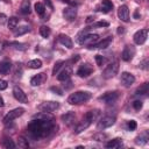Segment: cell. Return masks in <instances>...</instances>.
<instances>
[{
    "label": "cell",
    "instance_id": "obj_1",
    "mask_svg": "<svg viewBox=\"0 0 149 149\" xmlns=\"http://www.w3.org/2000/svg\"><path fill=\"white\" fill-rule=\"evenodd\" d=\"M57 130V125L54 122V119L51 120H43V119H36L28 123L27 132L28 135L34 140H40L44 137H49Z\"/></svg>",
    "mask_w": 149,
    "mask_h": 149
},
{
    "label": "cell",
    "instance_id": "obj_2",
    "mask_svg": "<svg viewBox=\"0 0 149 149\" xmlns=\"http://www.w3.org/2000/svg\"><path fill=\"white\" fill-rule=\"evenodd\" d=\"M91 92L88 91H77L74 93H71L68 98V102L70 105H80L91 99Z\"/></svg>",
    "mask_w": 149,
    "mask_h": 149
},
{
    "label": "cell",
    "instance_id": "obj_3",
    "mask_svg": "<svg viewBox=\"0 0 149 149\" xmlns=\"http://www.w3.org/2000/svg\"><path fill=\"white\" fill-rule=\"evenodd\" d=\"M99 41V35L98 34H86L84 30L80 31L77 35V42L80 45H87L91 47L94 43H97Z\"/></svg>",
    "mask_w": 149,
    "mask_h": 149
},
{
    "label": "cell",
    "instance_id": "obj_4",
    "mask_svg": "<svg viewBox=\"0 0 149 149\" xmlns=\"http://www.w3.org/2000/svg\"><path fill=\"white\" fill-rule=\"evenodd\" d=\"M118 71H119V62L115 61L113 63H109L105 68V70L102 71V77L105 79H111V78L115 77V74L118 73Z\"/></svg>",
    "mask_w": 149,
    "mask_h": 149
},
{
    "label": "cell",
    "instance_id": "obj_5",
    "mask_svg": "<svg viewBox=\"0 0 149 149\" xmlns=\"http://www.w3.org/2000/svg\"><path fill=\"white\" fill-rule=\"evenodd\" d=\"M23 113H24V108H22V107L14 108V109L9 111V112L3 116V120H2V121H3V123H5V125L10 123L13 120L17 119V118H19V116H21Z\"/></svg>",
    "mask_w": 149,
    "mask_h": 149
},
{
    "label": "cell",
    "instance_id": "obj_6",
    "mask_svg": "<svg viewBox=\"0 0 149 149\" xmlns=\"http://www.w3.org/2000/svg\"><path fill=\"white\" fill-rule=\"evenodd\" d=\"M119 97H120V94L118 91H109V92H106L105 94L100 95L99 100L105 104H113L119 99Z\"/></svg>",
    "mask_w": 149,
    "mask_h": 149
},
{
    "label": "cell",
    "instance_id": "obj_7",
    "mask_svg": "<svg viewBox=\"0 0 149 149\" xmlns=\"http://www.w3.org/2000/svg\"><path fill=\"white\" fill-rule=\"evenodd\" d=\"M115 123V116H112V115H105L102 116L99 121H98V129H106V128H109L111 126H113Z\"/></svg>",
    "mask_w": 149,
    "mask_h": 149
},
{
    "label": "cell",
    "instance_id": "obj_8",
    "mask_svg": "<svg viewBox=\"0 0 149 149\" xmlns=\"http://www.w3.org/2000/svg\"><path fill=\"white\" fill-rule=\"evenodd\" d=\"M147 37H148V29L144 28V29H140L137 30L134 36H133V40H134V43L137 44V45H142L146 43L147 41Z\"/></svg>",
    "mask_w": 149,
    "mask_h": 149
},
{
    "label": "cell",
    "instance_id": "obj_9",
    "mask_svg": "<svg viewBox=\"0 0 149 149\" xmlns=\"http://www.w3.org/2000/svg\"><path fill=\"white\" fill-rule=\"evenodd\" d=\"M58 107H59V102H58V101H44V102H42L41 105H38L37 108H38L41 112L51 113V112L56 111Z\"/></svg>",
    "mask_w": 149,
    "mask_h": 149
},
{
    "label": "cell",
    "instance_id": "obj_10",
    "mask_svg": "<svg viewBox=\"0 0 149 149\" xmlns=\"http://www.w3.org/2000/svg\"><path fill=\"white\" fill-rule=\"evenodd\" d=\"M92 73H93V68H92L88 63L81 64V65L78 68V70H77V76L80 77V78H86V77H88V76L92 74Z\"/></svg>",
    "mask_w": 149,
    "mask_h": 149
},
{
    "label": "cell",
    "instance_id": "obj_11",
    "mask_svg": "<svg viewBox=\"0 0 149 149\" xmlns=\"http://www.w3.org/2000/svg\"><path fill=\"white\" fill-rule=\"evenodd\" d=\"M120 81L125 87H130L134 83H135V77L134 74H132L130 72H122L121 77H120Z\"/></svg>",
    "mask_w": 149,
    "mask_h": 149
},
{
    "label": "cell",
    "instance_id": "obj_12",
    "mask_svg": "<svg viewBox=\"0 0 149 149\" xmlns=\"http://www.w3.org/2000/svg\"><path fill=\"white\" fill-rule=\"evenodd\" d=\"M135 48L133 47V45H126L125 47V49L122 50V52H121V58H122V61H125V62H129V61H132L133 59V57L135 56Z\"/></svg>",
    "mask_w": 149,
    "mask_h": 149
},
{
    "label": "cell",
    "instance_id": "obj_13",
    "mask_svg": "<svg viewBox=\"0 0 149 149\" xmlns=\"http://www.w3.org/2000/svg\"><path fill=\"white\" fill-rule=\"evenodd\" d=\"M13 95L14 98L19 101V102H23V104H28V98L27 94L23 92V90L19 86H14L13 88Z\"/></svg>",
    "mask_w": 149,
    "mask_h": 149
},
{
    "label": "cell",
    "instance_id": "obj_14",
    "mask_svg": "<svg viewBox=\"0 0 149 149\" xmlns=\"http://www.w3.org/2000/svg\"><path fill=\"white\" fill-rule=\"evenodd\" d=\"M118 17L121 21H123V22H128L129 21V9H128V6L121 5L118 8Z\"/></svg>",
    "mask_w": 149,
    "mask_h": 149
},
{
    "label": "cell",
    "instance_id": "obj_15",
    "mask_svg": "<svg viewBox=\"0 0 149 149\" xmlns=\"http://www.w3.org/2000/svg\"><path fill=\"white\" fill-rule=\"evenodd\" d=\"M63 16L68 21H73L77 16V9L76 7H66L63 9Z\"/></svg>",
    "mask_w": 149,
    "mask_h": 149
},
{
    "label": "cell",
    "instance_id": "obj_16",
    "mask_svg": "<svg viewBox=\"0 0 149 149\" xmlns=\"http://www.w3.org/2000/svg\"><path fill=\"white\" fill-rule=\"evenodd\" d=\"M112 40H113V37H112V36H107V37H106V38H104L102 41L97 42V43H94L93 45L88 47V49H105V48L109 47V44L112 43Z\"/></svg>",
    "mask_w": 149,
    "mask_h": 149
},
{
    "label": "cell",
    "instance_id": "obj_17",
    "mask_svg": "<svg viewBox=\"0 0 149 149\" xmlns=\"http://www.w3.org/2000/svg\"><path fill=\"white\" fill-rule=\"evenodd\" d=\"M61 120L66 125V126H71V125H73L74 123V121H76V114L73 113V112H66L65 114H63L62 116H61Z\"/></svg>",
    "mask_w": 149,
    "mask_h": 149
},
{
    "label": "cell",
    "instance_id": "obj_18",
    "mask_svg": "<svg viewBox=\"0 0 149 149\" xmlns=\"http://www.w3.org/2000/svg\"><path fill=\"white\" fill-rule=\"evenodd\" d=\"M45 80H47V74L44 72H41L30 79V84H31V86H38V85L43 84Z\"/></svg>",
    "mask_w": 149,
    "mask_h": 149
},
{
    "label": "cell",
    "instance_id": "obj_19",
    "mask_svg": "<svg viewBox=\"0 0 149 149\" xmlns=\"http://www.w3.org/2000/svg\"><path fill=\"white\" fill-rule=\"evenodd\" d=\"M90 125H91V122L84 116L83 118V120L76 126V128H74V134H79V133H81L83 130H85V129H87L88 127H90Z\"/></svg>",
    "mask_w": 149,
    "mask_h": 149
},
{
    "label": "cell",
    "instance_id": "obj_20",
    "mask_svg": "<svg viewBox=\"0 0 149 149\" xmlns=\"http://www.w3.org/2000/svg\"><path fill=\"white\" fill-rule=\"evenodd\" d=\"M58 42H59L62 45H64V47H66V48H69V49H71V48L73 47L72 40H71L68 35H64V34H61V35L58 36Z\"/></svg>",
    "mask_w": 149,
    "mask_h": 149
},
{
    "label": "cell",
    "instance_id": "obj_21",
    "mask_svg": "<svg viewBox=\"0 0 149 149\" xmlns=\"http://www.w3.org/2000/svg\"><path fill=\"white\" fill-rule=\"evenodd\" d=\"M71 74H72L71 68H65V69H64L63 71H61V73L57 76V79L61 80V81H66V80L70 79Z\"/></svg>",
    "mask_w": 149,
    "mask_h": 149
},
{
    "label": "cell",
    "instance_id": "obj_22",
    "mask_svg": "<svg viewBox=\"0 0 149 149\" xmlns=\"http://www.w3.org/2000/svg\"><path fill=\"white\" fill-rule=\"evenodd\" d=\"M148 140H149V133H148V130H144L139 136H136L135 143L136 144H140V146H143V144H146L148 142Z\"/></svg>",
    "mask_w": 149,
    "mask_h": 149
},
{
    "label": "cell",
    "instance_id": "obj_23",
    "mask_svg": "<svg viewBox=\"0 0 149 149\" xmlns=\"http://www.w3.org/2000/svg\"><path fill=\"white\" fill-rule=\"evenodd\" d=\"M99 115H100V111H99V109H92V111H88L84 116L92 123V122H94L95 120H98Z\"/></svg>",
    "mask_w": 149,
    "mask_h": 149
},
{
    "label": "cell",
    "instance_id": "obj_24",
    "mask_svg": "<svg viewBox=\"0 0 149 149\" xmlns=\"http://www.w3.org/2000/svg\"><path fill=\"white\" fill-rule=\"evenodd\" d=\"M100 8L101 9H99V10H101L104 13H108L113 9V2L111 0H102L100 3Z\"/></svg>",
    "mask_w": 149,
    "mask_h": 149
},
{
    "label": "cell",
    "instance_id": "obj_25",
    "mask_svg": "<svg viewBox=\"0 0 149 149\" xmlns=\"http://www.w3.org/2000/svg\"><path fill=\"white\" fill-rule=\"evenodd\" d=\"M12 69V63L8 61H2L0 62V73L1 74H7Z\"/></svg>",
    "mask_w": 149,
    "mask_h": 149
},
{
    "label": "cell",
    "instance_id": "obj_26",
    "mask_svg": "<svg viewBox=\"0 0 149 149\" xmlns=\"http://www.w3.org/2000/svg\"><path fill=\"white\" fill-rule=\"evenodd\" d=\"M122 147V140L120 137L113 139L106 143V148H120Z\"/></svg>",
    "mask_w": 149,
    "mask_h": 149
},
{
    "label": "cell",
    "instance_id": "obj_27",
    "mask_svg": "<svg viewBox=\"0 0 149 149\" xmlns=\"http://www.w3.org/2000/svg\"><path fill=\"white\" fill-rule=\"evenodd\" d=\"M20 12L23 15H28L30 13V1L29 0H23L20 7Z\"/></svg>",
    "mask_w": 149,
    "mask_h": 149
},
{
    "label": "cell",
    "instance_id": "obj_28",
    "mask_svg": "<svg viewBox=\"0 0 149 149\" xmlns=\"http://www.w3.org/2000/svg\"><path fill=\"white\" fill-rule=\"evenodd\" d=\"M2 143V147L6 148V149H13L16 147V144L14 143V141L10 139V137H3V140L1 141Z\"/></svg>",
    "mask_w": 149,
    "mask_h": 149
},
{
    "label": "cell",
    "instance_id": "obj_29",
    "mask_svg": "<svg viewBox=\"0 0 149 149\" xmlns=\"http://www.w3.org/2000/svg\"><path fill=\"white\" fill-rule=\"evenodd\" d=\"M148 91H149V84H148V83H144V84H142V85L135 91V94H136V95H146V94L148 93Z\"/></svg>",
    "mask_w": 149,
    "mask_h": 149
},
{
    "label": "cell",
    "instance_id": "obj_30",
    "mask_svg": "<svg viewBox=\"0 0 149 149\" xmlns=\"http://www.w3.org/2000/svg\"><path fill=\"white\" fill-rule=\"evenodd\" d=\"M29 30H30L29 26H22V27H19V28L16 27V28L14 29V35H15V36H21V35L28 33Z\"/></svg>",
    "mask_w": 149,
    "mask_h": 149
},
{
    "label": "cell",
    "instance_id": "obj_31",
    "mask_svg": "<svg viewBox=\"0 0 149 149\" xmlns=\"http://www.w3.org/2000/svg\"><path fill=\"white\" fill-rule=\"evenodd\" d=\"M17 24H19V19H17V17L12 16V17H9V19H8V23H7L8 29L14 30V29L17 27Z\"/></svg>",
    "mask_w": 149,
    "mask_h": 149
},
{
    "label": "cell",
    "instance_id": "obj_32",
    "mask_svg": "<svg viewBox=\"0 0 149 149\" xmlns=\"http://www.w3.org/2000/svg\"><path fill=\"white\" fill-rule=\"evenodd\" d=\"M28 68H30V69H40L41 66H42V61L41 59H31V61H29L28 62Z\"/></svg>",
    "mask_w": 149,
    "mask_h": 149
},
{
    "label": "cell",
    "instance_id": "obj_33",
    "mask_svg": "<svg viewBox=\"0 0 149 149\" xmlns=\"http://www.w3.org/2000/svg\"><path fill=\"white\" fill-rule=\"evenodd\" d=\"M34 9H35V12H36L38 15H41V16H43V14H44V12H45V7H44V5H43L42 2H36V3L34 5Z\"/></svg>",
    "mask_w": 149,
    "mask_h": 149
},
{
    "label": "cell",
    "instance_id": "obj_34",
    "mask_svg": "<svg viewBox=\"0 0 149 149\" xmlns=\"http://www.w3.org/2000/svg\"><path fill=\"white\" fill-rule=\"evenodd\" d=\"M7 44L10 45L12 48L16 49V50H26V49H27V44L21 43V42H9V43H7Z\"/></svg>",
    "mask_w": 149,
    "mask_h": 149
},
{
    "label": "cell",
    "instance_id": "obj_35",
    "mask_svg": "<svg viewBox=\"0 0 149 149\" xmlns=\"http://www.w3.org/2000/svg\"><path fill=\"white\" fill-rule=\"evenodd\" d=\"M50 34H51V30H50V28L48 27V26H41V28H40V35L42 36V37H49L50 36Z\"/></svg>",
    "mask_w": 149,
    "mask_h": 149
},
{
    "label": "cell",
    "instance_id": "obj_36",
    "mask_svg": "<svg viewBox=\"0 0 149 149\" xmlns=\"http://www.w3.org/2000/svg\"><path fill=\"white\" fill-rule=\"evenodd\" d=\"M94 59H95L97 65H99V66H102V65H104V64L107 62V59H106L104 56H101V55H95Z\"/></svg>",
    "mask_w": 149,
    "mask_h": 149
},
{
    "label": "cell",
    "instance_id": "obj_37",
    "mask_svg": "<svg viewBox=\"0 0 149 149\" xmlns=\"http://www.w3.org/2000/svg\"><path fill=\"white\" fill-rule=\"evenodd\" d=\"M17 144H19V147H20V148H23V149H26V148H28V147H29L28 140H27V139H24L23 136L19 137V142H17Z\"/></svg>",
    "mask_w": 149,
    "mask_h": 149
},
{
    "label": "cell",
    "instance_id": "obj_38",
    "mask_svg": "<svg viewBox=\"0 0 149 149\" xmlns=\"http://www.w3.org/2000/svg\"><path fill=\"white\" fill-rule=\"evenodd\" d=\"M63 64H64V61H57V62L55 63L54 68H52V74H57V72H58L59 69L63 66Z\"/></svg>",
    "mask_w": 149,
    "mask_h": 149
},
{
    "label": "cell",
    "instance_id": "obj_39",
    "mask_svg": "<svg viewBox=\"0 0 149 149\" xmlns=\"http://www.w3.org/2000/svg\"><path fill=\"white\" fill-rule=\"evenodd\" d=\"M108 26H109V22H107V21H102V20L92 23V27H108Z\"/></svg>",
    "mask_w": 149,
    "mask_h": 149
},
{
    "label": "cell",
    "instance_id": "obj_40",
    "mask_svg": "<svg viewBox=\"0 0 149 149\" xmlns=\"http://www.w3.org/2000/svg\"><path fill=\"white\" fill-rule=\"evenodd\" d=\"M142 106H143V104H142L141 100H135V101H133V108H134L135 111H140V109L142 108Z\"/></svg>",
    "mask_w": 149,
    "mask_h": 149
},
{
    "label": "cell",
    "instance_id": "obj_41",
    "mask_svg": "<svg viewBox=\"0 0 149 149\" xmlns=\"http://www.w3.org/2000/svg\"><path fill=\"white\" fill-rule=\"evenodd\" d=\"M50 91L54 92V93H56V94H58V95H63V91L59 87H57V86H51L50 87Z\"/></svg>",
    "mask_w": 149,
    "mask_h": 149
},
{
    "label": "cell",
    "instance_id": "obj_42",
    "mask_svg": "<svg viewBox=\"0 0 149 149\" xmlns=\"http://www.w3.org/2000/svg\"><path fill=\"white\" fill-rule=\"evenodd\" d=\"M136 127H137V125H136V121H135V120L128 121V129H129V130H135Z\"/></svg>",
    "mask_w": 149,
    "mask_h": 149
},
{
    "label": "cell",
    "instance_id": "obj_43",
    "mask_svg": "<svg viewBox=\"0 0 149 149\" xmlns=\"http://www.w3.org/2000/svg\"><path fill=\"white\" fill-rule=\"evenodd\" d=\"M141 69H143V70H148V58H146V59H143L141 63H140V65H139Z\"/></svg>",
    "mask_w": 149,
    "mask_h": 149
},
{
    "label": "cell",
    "instance_id": "obj_44",
    "mask_svg": "<svg viewBox=\"0 0 149 149\" xmlns=\"http://www.w3.org/2000/svg\"><path fill=\"white\" fill-rule=\"evenodd\" d=\"M7 86H8V83H7L6 80H3V79H0V91L6 90Z\"/></svg>",
    "mask_w": 149,
    "mask_h": 149
},
{
    "label": "cell",
    "instance_id": "obj_45",
    "mask_svg": "<svg viewBox=\"0 0 149 149\" xmlns=\"http://www.w3.org/2000/svg\"><path fill=\"white\" fill-rule=\"evenodd\" d=\"M93 139L97 140V141H102L104 139H106V135H105V134H95V135L93 136Z\"/></svg>",
    "mask_w": 149,
    "mask_h": 149
},
{
    "label": "cell",
    "instance_id": "obj_46",
    "mask_svg": "<svg viewBox=\"0 0 149 149\" xmlns=\"http://www.w3.org/2000/svg\"><path fill=\"white\" fill-rule=\"evenodd\" d=\"M59 1H62V2H64V3H68V5L72 6V7H76V6H77V3H76L74 1H72V0H59Z\"/></svg>",
    "mask_w": 149,
    "mask_h": 149
},
{
    "label": "cell",
    "instance_id": "obj_47",
    "mask_svg": "<svg viewBox=\"0 0 149 149\" xmlns=\"http://www.w3.org/2000/svg\"><path fill=\"white\" fill-rule=\"evenodd\" d=\"M6 20H7V16H6L3 13H1V14H0V26H2V24L6 22Z\"/></svg>",
    "mask_w": 149,
    "mask_h": 149
},
{
    "label": "cell",
    "instance_id": "obj_48",
    "mask_svg": "<svg viewBox=\"0 0 149 149\" xmlns=\"http://www.w3.org/2000/svg\"><path fill=\"white\" fill-rule=\"evenodd\" d=\"M6 44H7V43H6V42H3V41H1V42H0V54H1V52L3 51V49L6 48V47H5Z\"/></svg>",
    "mask_w": 149,
    "mask_h": 149
},
{
    "label": "cell",
    "instance_id": "obj_49",
    "mask_svg": "<svg viewBox=\"0 0 149 149\" xmlns=\"http://www.w3.org/2000/svg\"><path fill=\"white\" fill-rule=\"evenodd\" d=\"M140 13H139V9H136L135 10V13H134V19H140Z\"/></svg>",
    "mask_w": 149,
    "mask_h": 149
},
{
    "label": "cell",
    "instance_id": "obj_50",
    "mask_svg": "<svg viewBox=\"0 0 149 149\" xmlns=\"http://www.w3.org/2000/svg\"><path fill=\"white\" fill-rule=\"evenodd\" d=\"M92 21H94V16H88L86 19V23H91Z\"/></svg>",
    "mask_w": 149,
    "mask_h": 149
},
{
    "label": "cell",
    "instance_id": "obj_51",
    "mask_svg": "<svg viewBox=\"0 0 149 149\" xmlns=\"http://www.w3.org/2000/svg\"><path fill=\"white\" fill-rule=\"evenodd\" d=\"M123 31H125L123 27H118V34H122Z\"/></svg>",
    "mask_w": 149,
    "mask_h": 149
},
{
    "label": "cell",
    "instance_id": "obj_52",
    "mask_svg": "<svg viewBox=\"0 0 149 149\" xmlns=\"http://www.w3.org/2000/svg\"><path fill=\"white\" fill-rule=\"evenodd\" d=\"M45 2H47V5L50 7V8H52V5H51V2H50V0H45Z\"/></svg>",
    "mask_w": 149,
    "mask_h": 149
},
{
    "label": "cell",
    "instance_id": "obj_53",
    "mask_svg": "<svg viewBox=\"0 0 149 149\" xmlns=\"http://www.w3.org/2000/svg\"><path fill=\"white\" fill-rule=\"evenodd\" d=\"M3 105H5V104H3V99H2L1 97H0V107H2Z\"/></svg>",
    "mask_w": 149,
    "mask_h": 149
},
{
    "label": "cell",
    "instance_id": "obj_54",
    "mask_svg": "<svg viewBox=\"0 0 149 149\" xmlns=\"http://www.w3.org/2000/svg\"><path fill=\"white\" fill-rule=\"evenodd\" d=\"M135 1H136V2H141L142 0H135Z\"/></svg>",
    "mask_w": 149,
    "mask_h": 149
}]
</instances>
